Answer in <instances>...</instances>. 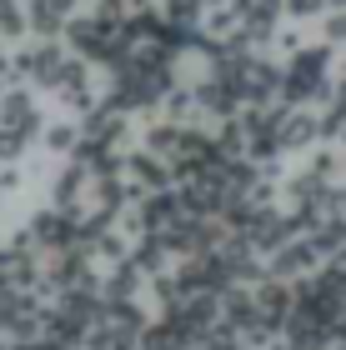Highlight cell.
I'll return each instance as SVG.
<instances>
[{"label": "cell", "mask_w": 346, "mask_h": 350, "mask_svg": "<svg viewBox=\"0 0 346 350\" xmlns=\"http://www.w3.org/2000/svg\"><path fill=\"white\" fill-rule=\"evenodd\" d=\"M332 45H301L291 60H286V90H281V100L286 105H326L332 100Z\"/></svg>", "instance_id": "cell-1"}, {"label": "cell", "mask_w": 346, "mask_h": 350, "mask_svg": "<svg viewBox=\"0 0 346 350\" xmlns=\"http://www.w3.org/2000/svg\"><path fill=\"white\" fill-rule=\"evenodd\" d=\"M326 260H321V250L311 245V235H296V241H286L276 250V256H266V270H271L276 280H306V275H317Z\"/></svg>", "instance_id": "cell-2"}, {"label": "cell", "mask_w": 346, "mask_h": 350, "mask_svg": "<svg viewBox=\"0 0 346 350\" xmlns=\"http://www.w3.org/2000/svg\"><path fill=\"white\" fill-rule=\"evenodd\" d=\"M0 131H10V135H21V140H36L45 131V116H40V105H36V95L30 90H5L0 95Z\"/></svg>", "instance_id": "cell-3"}, {"label": "cell", "mask_w": 346, "mask_h": 350, "mask_svg": "<svg viewBox=\"0 0 346 350\" xmlns=\"http://www.w3.org/2000/svg\"><path fill=\"white\" fill-rule=\"evenodd\" d=\"M221 325L231 336H256L261 325V306H256V285H231L221 295Z\"/></svg>", "instance_id": "cell-4"}, {"label": "cell", "mask_w": 346, "mask_h": 350, "mask_svg": "<svg viewBox=\"0 0 346 350\" xmlns=\"http://www.w3.org/2000/svg\"><path fill=\"white\" fill-rule=\"evenodd\" d=\"M281 336H286L291 350H332L336 345V330L326 321H317V315H306V310H291V321H286Z\"/></svg>", "instance_id": "cell-5"}, {"label": "cell", "mask_w": 346, "mask_h": 350, "mask_svg": "<svg viewBox=\"0 0 346 350\" xmlns=\"http://www.w3.org/2000/svg\"><path fill=\"white\" fill-rule=\"evenodd\" d=\"M140 285H151V275H146V270L136 265V256H131V260L111 265V275H106L101 295H106V300H140Z\"/></svg>", "instance_id": "cell-6"}, {"label": "cell", "mask_w": 346, "mask_h": 350, "mask_svg": "<svg viewBox=\"0 0 346 350\" xmlns=\"http://www.w3.org/2000/svg\"><path fill=\"white\" fill-rule=\"evenodd\" d=\"M40 140H45V150L51 155H81V146H86V131H81V120H45V131H40Z\"/></svg>", "instance_id": "cell-7"}, {"label": "cell", "mask_w": 346, "mask_h": 350, "mask_svg": "<svg viewBox=\"0 0 346 350\" xmlns=\"http://www.w3.org/2000/svg\"><path fill=\"white\" fill-rule=\"evenodd\" d=\"M30 36V5L25 0H0V40L21 45Z\"/></svg>", "instance_id": "cell-8"}, {"label": "cell", "mask_w": 346, "mask_h": 350, "mask_svg": "<svg viewBox=\"0 0 346 350\" xmlns=\"http://www.w3.org/2000/svg\"><path fill=\"white\" fill-rule=\"evenodd\" d=\"M321 40L332 45V51H341V45H346V10H326V15H321Z\"/></svg>", "instance_id": "cell-9"}, {"label": "cell", "mask_w": 346, "mask_h": 350, "mask_svg": "<svg viewBox=\"0 0 346 350\" xmlns=\"http://www.w3.org/2000/svg\"><path fill=\"white\" fill-rule=\"evenodd\" d=\"M332 5L326 0H286V15L291 21H317V15H326Z\"/></svg>", "instance_id": "cell-10"}, {"label": "cell", "mask_w": 346, "mask_h": 350, "mask_svg": "<svg viewBox=\"0 0 346 350\" xmlns=\"http://www.w3.org/2000/svg\"><path fill=\"white\" fill-rule=\"evenodd\" d=\"M261 350H291V345H286V336H276L271 345H261Z\"/></svg>", "instance_id": "cell-11"}, {"label": "cell", "mask_w": 346, "mask_h": 350, "mask_svg": "<svg viewBox=\"0 0 346 350\" xmlns=\"http://www.w3.org/2000/svg\"><path fill=\"white\" fill-rule=\"evenodd\" d=\"M326 5H332V10H346V0H326Z\"/></svg>", "instance_id": "cell-12"}]
</instances>
